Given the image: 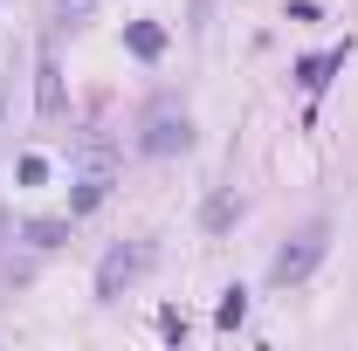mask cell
Here are the masks:
<instances>
[{
  "label": "cell",
  "instance_id": "cell-2",
  "mask_svg": "<svg viewBox=\"0 0 358 351\" xmlns=\"http://www.w3.org/2000/svg\"><path fill=\"white\" fill-rule=\"evenodd\" d=\"M145 268H152V248H145V241H117V248L96 262V296H103V303H117Z\"/></svg>",
  "mask_w": 358,
  "mask_h": 351
},
{
  "label": "cell",
  "instance_id": "cell-3",
  "mask_svg": "<svg viewBox=\"0 0 358 351\" xmlns=\"http://www.w3.org/2000/svg\"><path fill=\"white\" fill-rule=\"evenodd\" d=\"M324 248H331V227H324V220H310V227H303V234H296V241H289V248L275 255V268H268V275H275V282L289 289V282H303V275L324 262Z\"/></svg>",
  "mask_w": 358,
  "mask_h": 351
},
{
  "label": "cell",
  "instance_id": "cell-7",
  "mask_svg": "<svg viewBox=\"0 0 358 351\" xmlns=\"http://www.w3.org/2000/svg\"><path fill=\"white\" fill-rule=\"evenodd\" d=\"M35 103H42V117L62 110V76H55V62H42V83H35Z\"/></svg>",
  "mask_w": 358,
  "mask_h": 351
},
{
  "label": "cell",
  "instance_id": "cell-5",
  "mask_svg": "<svg viewBox=\"0 0 358 351\" xmlns=\"http://www.w3.org/2000/svg\"><path fill=\"white\" fill-rule=\"evenodd\" d=\"M345 55H352V48H331V55H303V62H296V83H303V89H324L331 76H338V69H345Z\"/></svg>",
  "mask_w": 358,
  "mask_h": 351
},
{
  "label": "cell",
  "instance_id": "cell-11",
  "mask_svg": "<svg viewBox=\"0 0 358 351\" xmlns=\"http://www.w3.org/2000/svg\"><path fill=\"white\" fill-rule=\"evenodd\" d=\"M159 331H166V338L179 345V338H186V317H179V310H159Z\"/></svg>",
  "mask_w": 358,
  "mask_h": 351
},
{
  "label": "cell",
  "instance_id": "cell-9",
  "mask_svg": "<svg viewBox=\"0 0 358 351\" xmlns=\"http://www.w3.org/2000/svg\"><path fill=\"white\" fill-rule=\"evenodd\" d=\"M14 179H21V186H42V179H48V159H42V152H28V159L14 166Z\"/></svg>",
  "mask_w": 358,
  "mask_h": 351
},
{
  "label": "cell",
  "instance_id": "cell-6",
  "mask_svg": "<svg viewBox=\"0 0 358 351\" xmlns=\"http://www.w3.org/2000/svg\"><path fill=\"white\" fill-rule=\"evenodd\" d=\"M124 42H131L138 62H159V55H166V28H159V21H131V28H124Z\"/></svg>",
  "mask_w": 358,
  "mask_h": 351
},
{
  "label": "cell",
  "instance_id": "cell-10",
  "mask_svg": "<svg viewBox=\"0 0 358 351\" xmlns=\"http://www.w3.org/2000/svg\"><path fill=\"white\" fill-rule=\"evenodd\" d=\"M28 241H35V248H55V241H62V220H35Z\"/></svg>",
  "mask_w": 358,
  "mask_h": 351
},
{
  "label": "cell",
  "instance_id": "cell-1",
  "mask_svg": "<svg viewBox=\"0 0 358 351\" xmlns=\"http://www.w3.org/2000/svg\"><path fill=\"white\" fill-rule=\"evenodd\" d=\"M117 186V159H110V138L83 131V152H76V193H69V214H96Z\"/></svg>",
  "mask_w": 358,
  "mask_h": 351
},
{
  "label": "cell",
  "instance_id": "cell-8",
  "mask_svg": "<svg viewBox=\"0 0 358 351\" xmlns=\"http://www.w3.org/2000/svg\"><path fill=\"white\" fill-rule=\"evenodd\" d=\"M241 317H248V289H227V296H221V310H214V324H221V331H234Z\"/></svg>",
  "mask_w": 358,
  "mask_h": 351
},
{
  "label": "cell",
  "instance_id": "cell-14",
  "mask_svg": "<svg viewBox=\"0 0 358 351\" xmlns=\"http://www.w3.org/2000/svg\"><path fill=\"white\" fill-rule=\"evenodd\" d=\"M0 103H7V89H0Z\"/></svg>",
  "mask_w": 358,
  "mask_h": 351
},
{
  "label": "cell",
  "instance_id": "cell-12",
  "mask_svg": "<svg viewBox=\"0 0 358 351\" xmlns=\"http://www.w3.org/2000/svg\"><path fill=\"white\" fill-rule=\"evenodd\" d=\"M234 220V200H207V227H227Z\"/></svg>",
  "mask_w": 358,
  "mask_h": 351
},
{
  "label": "cell",
  "instance_id": "cell-13",
  "mask_svg": "<svg viewBox=\"0 0 358 351\" xmlns=\"http://www.w3.org/2000/svg\"><path fill=\"white\" fill-rule=\"evenodd\" d=\"M55 14H62V21H83V14H90V0H55Z\"/></svg>",
  "mask_w": 358,
  "mask_h": 351
},
{
  "label": "cell",
  "instance_id": "cell-4",
  "mask_svg": "<svg viewBox=\"0 0 358 351\" xmlns=\"http://www.w3.org/2000/svg\"><path fill=\"white\" fill-rule=\"evenodd\" d=\"M152 159H173V152H186L193 145V117L186 110H173V103H152V117H145V138H138Z\"/></svg>",
  "mask_w": 358,
  "mask_h": 351
}]
</instances>
